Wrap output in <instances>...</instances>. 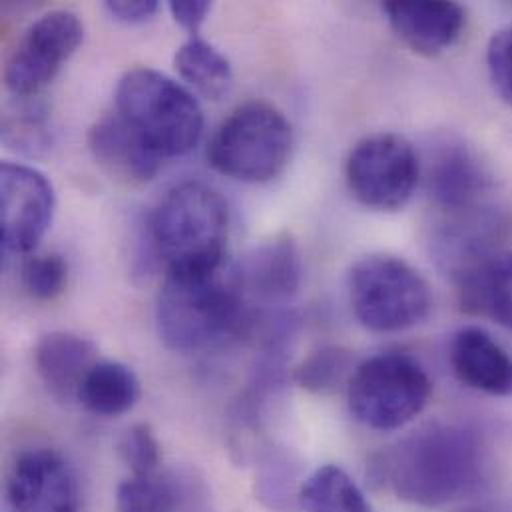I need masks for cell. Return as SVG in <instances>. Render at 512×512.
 Returning a JSON list of instances; mask_svg holds the SVG:
<instances>
[{
  "label": "cell",
  "instance_id": "obj_12",
  "mask_svg": "<svg viewBox=\"0 0 512 512\" xmlns=\"http://www.w3.org/2000/svg\"><path fill=\"white\" fill-rule=\"evenodd\" d=\"M429 190L435 204L459 222L475 220L493 192V176L467 146H449L433 162Z\"/></svg>",
  "mask_w": 512,
  "mask_h": 512
},
{
  "label": "cell",
  "instance_id": "obj_13",
  "mask_svg": "<svg viewBox=\"0 0 512 512\" xmlns=\"http://www.w3.org/2000/svg\"><path fill=\"white\" fill-rule=\"evenodd\" d=\"M88 148L110 178L130 186L152 182L164 160L116 110L92 124Z\"/></svg>",
  "mask_w": 512,
  "mask_h": 512
},
{
  "label": "cell",
  "instance_id": "obj_28",
  "mask_svg": "<svg viewBox=\"0 0 512 512\" xmlns=\"http://www.w3.org/2000/svg\"><path fill=\"white\" fill-rule=\"evenodd\" d=\"M170 12L182 28H186L190 32H198L200 26L206 22L208 14L212 12V2H208V0H172Z\"/></svg>",
  "mask_w": 512,
  "mask_h": 512
},
{
  "label": "cell",
  "instance_id": "obj_6",
  "mask_svg": "<svg viewBox=\"0 0 512 512\" xmlns=\"http://www.w3.org/2000/svg\"><path fill=\"white\" fill-rule=\"evenodd\" d=\"M347 289L353 315L375 333L411 329L425 321L433 309L431 285L401 257H361L349 271Z\"/></svg>",
  "mask_w": 512,
  "mask_h": 512
},
{
  "label": "cell",
  "instance_id": "obj_26",
  "mask_svg": "<svg viewBox=\"0 0 512 512\" xmlns=\"http://www.w3.org/2000/svg\"><path fill=\"white\" fill-rule=\"evenodd\" d=\"M487 66L495 90L512 106V26L493 34L487 48Z\"/></svg>",
  "mask_w": 512,
  "mask_h": 512
},
{
  "label": "cell",
  "instance_id": "obj_11",
  "mask_svg": "<svg viewBox=\"0 0 512 512\" xmlns=\"http://www.w3.org/2000/svg\"><path fill=\"white\" fill-rule=\"evenodd\" d=\"M6 497L14 512H80L76 473L50 449H32L14 461Z\"/></svg>",
  "mask_w": 512,
  "mask_h": 512
},
{
  "label": "cell",
  "instance_id": "obj_10",
  "mask_svg": "<svg viewBox=\"0 0 512 512\" xmlns=\"http://www.w3.org/2000/svg\"><path fill=\"white\" fill-rule=\"evenodd\" d=\"M56 210L54 188L38 170L6 162L0 168L2 246L12 254H30L46 236Z\"/></svg>",
  "mask_w": 512,
  "mask_h": 512
},
{
  "label": "cell",
  "instance_id": "obj_9",
  "mask_svg": "<svg viewBox=\"0 0 512 512\" xmlns=\"http://www.w3.org/2000/svg\"><path fill=\"white\" fill-rule=\"evenodd\" d=\"M84 24L70 10H52L26 28L4 68L14 98H32L46 88L62 64L80 48Z\"/></svg>",
  "mask_w": 512,
  "mask_h": 512
},
{
  "label": "cell",
  "instance_id": "obj_27",
  "mask_svg": "<svg viewBox=\"0 0 512 512\" xmlns=\"http://www.w3.org/2000/svg\"><path fill=\"white\" fill-rule=\"evenodd\" d=\"M104 6L118 22L134 26L152 20L160 4L158 0H108Z\"/></svg>",
  "mask_w": 512,
  "mask_h": 512
},
{
  "label": "cell",
  "instance_id": "obj_5",
  "mask_svg": "<svg viewBox=\"0 0 512 512\" xmlns=\"http://www.w3.org/2000/svg\"><path fill=\"white\" fill-rule=\"evenodd\" d=\"M293 142V126L281 110L248 102L220 124L208 146V162L236 182L267 184L287 168Z\"/></svg>",
  "mask_w": 512,
  "mask_h": 512
},
{
  "label": "cell",
  "instance_id": "obj_3",
  "mask_svg": "<svg viewBox=\"0 0 512 512\" xmlns=\"http://www.w3.org/2000/svg\"><path fill=\"white\" fill-rule=\"evenodd\" d=\"M230 210L204 182L174 186L150 218V240L166 273H194L226 263Z\"/></svg>",
  "mask_w": 512,
  "mask_h": 512
},
{
  "label": "cell",
  "instance_id": "obj_4",
  "mask_svg": "<svg viewBox=\"0 0 512 512\" xmlns=\"http://www.w3.org/2000/svg\"><path fill=\"white\" fill-rule=\"evenodd\" d=\"M116 112L162 156L192 152L204 134V112L198 98L174 78L132 68L116 86Z\"/></svg>",
  "mask_w": 512,
  "mask_h": 512
},
{
  "label": "cell",
  "instance_id": "obj_15",
  "mask_svg": "<svg viewBox=\"0 0 512 512\" xmlns=\"http://www.w3.org/2000/svg\"><path fill=\"white\" fill-rule=\"evenodd\" d=\"M449 359L465 387L491 397L512 395V357L485 329H461L451 341Z\"/></svg>",
  "mask_w": 512,
  "mask_h": 512
},
{
  "label": "cell",
  "instance_id": "obj_1",
  "mask_svg": "<svg viewBox=\"0 0 512 512\" xmlns=\"http://www.w3.org/2000/svg\"><path fill=\"white\" fill-rule=\"evenodd\" d=\"M383 485L403 503L443 507L473 493L485 477V451L459 425H429L403 439L383 459Z\"/></svg>",
  "mask_w": 512,
  "mask_h": 512
},
{
  "label": "cell",
  "instance_id": "obj_19",
  "mask_svg": "<svg viewBox=\"0 0 512 512\" xmlns=\"http://www.w3.org/2000/svg\"><path fill=\"white\" fill-rule=\"evenodd\" d=\"M140 379L120 361H98L80 385L78 401L98 417H120L140 399Z\"/></svg>",
  "mask_w": 512,
  "mask_h": 512
},
{
  "label": "cell",
  "instance_id": "obj_2",
  "mask_svg": "<svg viewBox=\"0 0 512 512\" xmlns=\"http://www.w3.org/2000/svg\"><path fill=\"white\" fill-rule=\"evenodd\" d=\"M246 321V291L238 267L224 263L194 273H166L156 299V327L176 353L222 343Z\"/></svg>",
  "mask_w": 512,
  "mask_h": 512
},
{
  "label": "cell",
  "instance_id": "obj_7",
  "mask_svg": "<svg viewBox=\"0 0 512 512\" xmlns=\"http://www.w3.org/2000/svg\"><path fill=\"white\" fill-rule=\"evenodd\" d=\"M433 383L407 353L383 351L361 361L347 383L351 415L367 429L399 431L423 413Z\"/></svg>",
  "mask_w": 512,
  "mask_h": 512
},
{
  "label": "cell",
  "instance_id": "obj_14",
  "mask_svg": "<svg viewBox=\"0 0 512 512\" xmlns=\"http://www.w3.org/2000/svg\"><path fill=\"white\" fill-rule=\"evenodd\" d=\"M383 12L397 36L423 56L451 48L467 22V12L457 2H385Z\"/></svg>",
  "mask_w": 512,
  "mask_h": 512
},
{
  "label": "cell",
  "instance_id": "obj_20",
  "mask_svg": "<svg viewBox=\"0 0 512 512\" xmlns=\"http://www.w3.org/2000/svg\"><path fill=\"white\" fill-rule=\"evenodd\" d=\"M295 512H371V505L345 469L325 465L299 487Z\"/></svg>",
  "mask_w": 512,
  "mask_h": 512
},
{
  "label": "cell",
  "instance_id": "obj_22",
  "mask_svg": "<svg viewBox=\"0 0 512 512\" xmlns=\"http://www.w3.org/2000/svg\"><path fill=\"white\" fill-rule=\"evenodd\" d=\"M32 98H18L2 118V142L16 152L36 156L50 148L52 126L48 108Z\"/></svg>",
  "mask_w": 512,
  "mask_h": 512
},
{
  "label": "cell",
  "instance_id": "obj_18",
  "mask_svg": "<svg viewBox=\"0 0 512 512\" xmlns=\"http://www.w3.org/2000/svg\"><path fill=\"white\" fill-rule=\"evenodd\" d=\"M242 287L261 301H287L301 285V252L289 236H275L257 246L238 267Z\"/></svg>",
  "mask_w": 512,
  "mask_h": 512
},
{
  "label": "cell",
  "instance_id": "obj_21",
  "mask_svg": "<svg viewBox=\"0 0 512 512\" xmlns=\"http://www.w3.org/2000/svg\"><path fill=\"white\" fill-rule=\"evenodd\" d=\"M174 66L182 80L208 100H222L234 88L230 60L202 38H190L174 56Z\"/></svg>",
  "mask_w": 512,
  "mask_h": 512
},
{
  "label": "cell",
  "instance_id": "obj_23",
  "mask_svg": "<svg viewBox=\"0 0 512 512\" xmlns=\"http://www.w3.org/2000/svg\"><path fill=\"white\" fill-rule=\"evenodd\" d=\"M353 353L343 347H321L313 351L295 369V383L309 393H331L345 381L349 383L353 371Z\"/></svg>",
  "mask_w": 512,
  "mask_h": 512
},
{
  "label": "cell",
  "instance_id": "obj_24",
  "mask_svg": "<svg viewBox=\"0 0 512 512\" xmlns=\"http://www.w3.org/2000/svg\"><path fill=\"white\" fill-rule=\"evenodd\" d=\"M20 279L30 297L52 301L66 289L68 267L58 254H38L24 259Z\"/></svg>",
  "mask_w": 512,
  "mask_h": 512
},
{
  "label": "cell",
  "instance_id": "obj_8",
  "mask_svg": "<svg viewBox=\"0 0 512 512\" xmlns=\"http://www.w3.org/2000/svg\"><path fill=\"white\" fill-rule=\"evenodd\" d=\"M421 178V162L413 144L393 132L359 140L345 160V182L365 208L397 212L413 198Z\"/></svg>",
  "mask_w": 512,
  "mask_h": 512
},
{
  "label": "cell",
  "instance_id": "obj_25",
  "mask_svg": "<svg viewBox=\"0 0 512 512\" xmlns=\"http://www.w3.org/2000/svg\"><path fill=\"white\" fill-rule=\"evenodd\" d=\"M118 453L126 467L132 471V477H154L162 465V449L154 431L140 423L130 427L120 443Z\"/></svg>",
  "mask_w": 512,
  "mask_h": 512
},
{
  "label": "cell",
  "instance_id": "obj_17",
  "mask_svg": "<svg viewBox=\"0 0 512 512\" xmlns=\"http://www.w3.org/2000/svg\"><path fill=\"white\" fill-rule=\"evenodd\" d=\"M96 363V345L76 333H48L34 349L36 373L48 393L60 401L78 399L80 385Z\"/></svg>",
  "mask_w": 512,
  "mask_h": 512
},
{
  "label": "cell",
  "instance_id": "obj_16",
  "mask_svg": "<svg viewBox=\"0 0 512 512\" xmlns=\"http://www.w3.org/2000/svg\"><path fill=\"white\" fill-rule=\"evenodd\" d=\"M461 307L512 329V252L481 256L457 269Z\"/></svg>",
  "mask_w": 512,
  "mask_h": 512
}]
</instances>
